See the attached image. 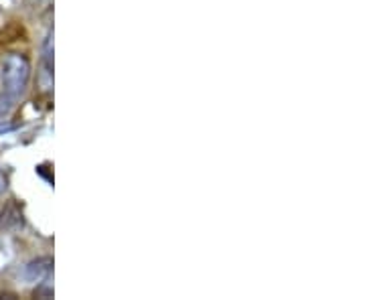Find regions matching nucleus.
Listing matches in <instances>:
<instances>
[{
  "label": "nucleus",
  "mask_w": 365,
  "mask_h": 300,
  "mask_svg": "<svg viewBox=\"0 0 365 300\" xmlns=\"http://www.w3.org/2000/svg\"><path fill=\"white\" fill-rule=\"evenodd\" d=\"M31 79V61L21 53H9L0 59V114L26 92Z\"/></svg>",
  "instance_id": "obj_1"
},
{
  "label": "nucleus",
  "mask_w": 365,
  "mask_h": 300,
  "mask_svg": "<svg viewBox=\"0 0 365 300\" xmlns=\"http://www.w3.org/2000/svg\"><path fill=\"white\" fill-rule=\"evenodd\" d=\"M25 225V219H23V209L19 207L14 201L6 203L2 211H0V227L6 229V232H16Z\"/></svg>",
  "instance_id": "obj_2"
},
{
  "label": "nucleus",
  "mask_w": 365,
  "mask_h": 300,
  "mask_svg": "<svg viewBox=\"0 0 365 300\" xmlns=\"http://www.w3.org/2000/svg\"><path fill=\"white\" fill-rule=\"evenodd\" d=\"M53 270L51 258H39V260L29 262L25 266V278L29 282H41L47 280Z\"/></svg>",
  "instance_id": "obj_3"
},
{
  "label": "nucleus",
  "mask_w": 365,
  "mask_h": 300,
  "mask_svg": "<svg viewBox=\"0 0 365 300\" xmlns=\"http://www.w3.org/2000/svg\"><path fill=\"white\" fill-rule=\"evenodd\" d=\"M41 284H43V286L35 290V296H43V299H51V296H53L51 284H49V282H43V280H41Z\"/></svg>",
  "instance_id": "obj_4"
},
{
  "label": "nucleus",
  "mask_w": 365,
  "mask_h": 300,
  "mask_svg": "<svg viewBox=\"0 0 365 300\" xmlns=\"http://www.w3.org/2000/svg\"><path fill=\"white\" fill-rule=\"evenodd\" d=\"M6 191V177L2 175V170H0V195Z\"/></svg>",
  "instance_id": "obj_5"
}]
</instances>
